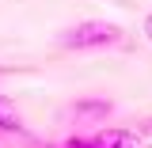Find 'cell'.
<instances>
[{
	"label": "cell",
	"instance_id": "obj_1",
	"mask_svg": "<svg viewBox=\"0 0 152 148\" xmlns=\"http://www.w3.org/2000/svg\"><path fill=\"white\" fill-rule=\"evenodd\" d=\"M61 42H65V50H110L126 42V31L103 19H88V23H76L72 31H65Z\"/></svg>",
	"mask_w": 152,
	"mask_h": 148
},
{
	"label": "cell",
	"instance_id": "obj_2",
	"mask_svg": "<svg viewBox=\"0 0 152 148\" xmlns=\"http://www.w3.org/2000/svg\"><path fill=\"white\" fill-rule=\"evenodd\" d=\"M91 148H137L133 129H99L91 137Z\"/></svg>",
	"mask_w": 152,
	"mask_h": 148
},
{
	"label": "cell",
	"instance_id": "obj_3",
	"mask_svg": "<svg viewBox=\"0 0 152 148\" xmlns=\"http://www.w3.org/2000/svg\"><path fill=\"white\" fill-rule=\"evenodd\" d=\"M110 110H114V106L107 103V99H80V103L72 106L76 118H107Z\"/></svg>",
	"mask_w": 152,
	"mask_h": 148
},
{
	"label": "cell",
	"instance_id": "obj_4",
	"mask_svg": "<svg viewBox=\"0 0 152 148\" xmlns=\"http://www.w3.org/2000/svg\"><path fill=\"white\" fill-rule=\"evenodd\" d=\"M0 129H4V133H19L23 125H19V118H15V114H8L4 106H0Z\"/></svg>",
	"mask_w": 152,
	"mask_h": 148
},
{
	"label": "cell",
	"instance_id": "obj_5",
	"mask_svg": "<svg viewBox=\"0 0 152 148\" xmlns=\"http://www.w3.org/2000/svg\"><path fill=\"white\" fill-rule=\"evenodd\" d=\"M65 148H91V137H69Z\"/></svg>",
	"mask_w": 152,
	"mask_h": 148
},
{
	"label": "cell",
	"instance_id": "obj_6",
	"mask_svg": "<svg viewBox=\"0 0 152 148\" xmlns=\"http://www.w3.org/2000/svg\"><path fill=\"white\" fill-rule=\"evenodd\" d=\"M145 38H148V42H152V12H148V15H145Z\"/></svg>",
	"mask_w": 152,
	"mask_h": 148
},
{
	"label": "cell",
	"instance_id": "obj_7",
	"mask_svg": "<svg viewBox=\"0 0 152 148\" xmlns=\"http://www.w3.org/2000/svg\"><path fill=\"white\" fill-rule=\"evenodd\" d=\"M141 129H145V133H152V118H148V122H145V125H141Z\"/></svg>",
	"mask_w": 152,
	"mask_h": 148
},
{
	"label": "cell",
	"instance_id": "obj_8",
	"mask_svg": "<svg viewBox=\"0 0 152 148\" xmlns=\"http://www.w3.org/2000/svg\"><path fill=\"white\" fill-rule=\"evenodd\" d=\"M0 106H4V95H0Z\"/></svg>",
	"mask_w": 152,
	"mask_h": 148
}]
</instances>
